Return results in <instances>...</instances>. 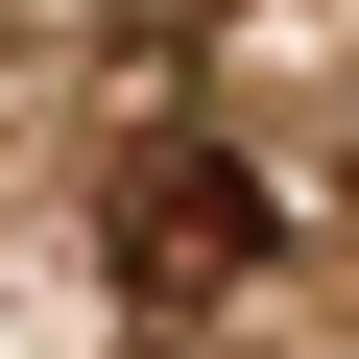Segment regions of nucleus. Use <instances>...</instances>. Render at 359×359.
<instances>
[{"mask_svg": "<svg viewBox=\"0 0 359 359\" xmlns=\"http://www.w3.org/2000/svg\"><path fill=\"white\" fill-rule=\"evenodd\" d=\"M240 264H264V168H240V144H144V168H120V287H144V311H216Z\"/></svg>", "mask_w": 359, "mask_h": 359, "instance_id": "obj_1", "label": "nucleus"}]
</instances>
